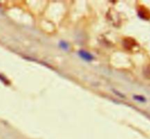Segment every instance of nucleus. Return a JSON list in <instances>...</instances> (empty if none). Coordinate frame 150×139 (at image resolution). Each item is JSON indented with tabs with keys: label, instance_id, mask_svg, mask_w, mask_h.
<instances>
[{
	"label": "nucleus",
	"instance_id": "nucleus-1",
	"mask_svg": "<svg viewBox=\"0 0 150 139\" xmlns=\"http://www.w3.org/2000/svg\"><path fill=\"white\" fill-rule=\"evenodd\" d=\"M139 15L142 18L144 19V20H149L150 19V12L148 9L144 8L141 9L139 12Z\"/></svg>",
	"mask_w": 150,
	"mask_h": 139
},
{
	"label": "nucleus",
	"instance_id": "nucleus-2",
	"mask_svg": "<svg viewBox=\"0 0 150 139\" xmlns=\"http://www.w3.org/2000/svg\"><path fill=\"white\" fill-rule=\"evenodd\" d=\"M79 54L80 56L84 60H86V61H92L93 59V56L89 54V53L86 52V51H80Z\"/></svg>",
	"mask_w": 150,
	"mask_h": 139
},
{
	"label": "nucleus",
	"instance_id": "nucleus-3",
	"mask_svg": "<svg viewBox=\"0 0 150 139\" xmlns=\"http://www.w3.org/2000/svg\"><path fill=\"white\" fill-rule=\"evenodd\" d=\"M134 99H136V100L139 101V102H146V99H145L144 97H143V96L136 95V96H134Z\"/></svg>",
	"mask_w": 150,
	"mask_h": 139
}]
</instances>
